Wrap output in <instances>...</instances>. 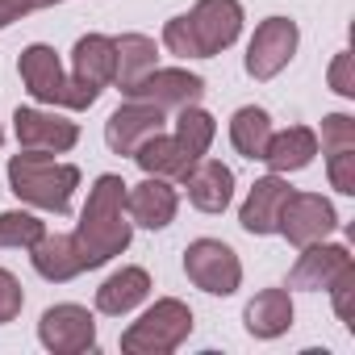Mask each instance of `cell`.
I'll return each mask as SVG.
<instances>
[{
    "instance_id": "cell-3",
    "label": "cell",
    "mask_w": 355,
    "mask_h": 355,
    "mask_svg": "<svg viewBox=\"0 0 355 355\" xmlns=\"http://www.w3.org/2000/svg\"><path fill=\"white\" fill-rule=\"evenodd\" d=\"M193 334V309L180 297H159L138 322L125 326L121 351L125 355H167Z\"/></svg>"
},
{
    "instance_id": "cell-34",
    "label": "cell",
    "mask_w": 355,
    "mask_h": 355,
    "mask_svg": "<svg viewBox=\"0 0 355 355\" xmlns=\"http://www.w3.org/2000/svg\"><path fill=\"white\" fill-rule=\"evenodd\" d=\"M13 21H17V13H13V9H9V5H0V30H9V26H13Z\"/></svg>"
},
{
    "instance_id": "cell-28",
    "label": "cell",
    "mask_w": 355,
    "mask_h": 355,
    "mask_svg": "<svg viewBox=\"0 0 355 355\" xmlns=\"http://www.w3.org/2000/svg\"><path fill=\"white\" fill-rule=\"evenodd\" d=\"M163 46L175 55V59H201V42H197V30H193V17L180 13V17H171L163 26Z\"/></svg>"
},
{
    "instance_id": "cell-16",
    "label": "cell",
    "mask_w": 355,
    "mask_h": 355,
    "mask_svg": "<svg viewBox=\"0 0 355 355\" xmlns=\"http://www.w3.org/2000/svg\"><path fill=\"white\" fill-rule=\"evenodd\" d=\"M343 268H351V251L343 243H326V239L322 243H309V247H301L297 263L288 268V288L322 293V288H330V280Z\"/></svg>"
},
{
    "instance_id": "cell-29",
    "label": "cell",
    "mask_w": 355,
    "mask_h": 355,
    "mask_svg": "<svg viewBox=\"0 0 355 355\" xmlns=\"http://www.w3.org/2000/svg\"><path fill=\"white\" fill-rule=\"evenodd\" d=\"M326 175H330V189L343 197H355V150H334L326 155Z\"/></svg>"
},
{
    "instance_id": "cell-32",
    "label": "cell",
    "mask_w": 355,
    "mask_h": 355,
    "mask_svg": "<svg viewBox=\"0 0 355 355\" xmlns=\"http://www.w3.org/2000/svg\"><path fill=\"white\" fill-rule=\"evenodd\" d=\"M326 80H330V92H338L343 101H351V96H355V76H351V51H338V55H334V63H330Z\"/></svg>"
},
{
    "instance_id": "cell-18",
    "label": "cell",
    "mask_w": 355,
    "mask_h": 355,
    "mask_svg": "<svg viewBox=\"0 0 355 355\" xmlns=\"http://www.w3.org/2000/svg\"><path fill=\"white\" fill-rule=\"evenodd\" d=\"M293 318H297V309H293L288 288H263L243 309V326L251 338H280L293 330Z\"/></svg>"
},
{
    "instance_id": "cell-9",
    "label": "cell",
    "mask_w": 355,
    "mask_h": 355,
    "mask_svg": "<svg viewBox=\"0 0 355 355\" xmlns=\"http://www.w3.org/2000/svg\"><path fill=\"white\" fill-rule=\"evenodd\" d=\"M13 134L21 150H46V155H67L80 142V125L71 117L55 109H34V105H17Z\"/></svg>"
},
{
    "instance_id": "cell-13",
    "label": "cell",
    "mask_w": 355,
    "mask_h": 355,
    "mask_svg": "<svg viewBox=\"0 0 355 355\" xmlns=\"http://www.w3.org/2000/svg\"><path fill=\"white\" fill-rule=\"evenodd\" d=\"M288 193H293V189H288L284 175H276V171L259 175V180L251 184V193H247V201H243V209H239V226H243L251 239H268V234H276V226H280V209H284Z\"/></svg>"
},
{
    "instance_id": "cell-31",
    "label": "cell",
    "mask_w": 355,
    "mask_h": 355,
    "mask_svg": "<svg viewBox=\"0 0 355 355\" xmlns=\"http://www.w3.org/2000/svg\"><path fill=\"white\" fill-rule=\"evenodd\" d=\"M21 305H26V288H21V280H17L9 268H0V326L17 322Z\"/></svg>"
},
{
    "instance_id": "cell-6",
    "label": "cell",
    "mask_w": 355,
    "mask_h": 355,
    "mask_svg": "<svg viewBox=\"0 0 355 355\" xmlns=\"http://www.w3.org/2000/svg\"><path fill=\"white\" fill-rule=\"evenodd\" d=\"M121 96H130V101H146V105H155V109H189V105H201V96H205V80L197 76V71H189V67H155V71H146L138 84H130Z\"/></svg>"
},
{
    "instance_id": "cell-21",
    "label": "cell",
    "mask_w": 355,
    "mask_h": 355,
    "mask_svg": "<svg viewBox=\"0 0 355 355\" xmlns=\"http://www.w3.org/2000/svg\"><path fill=\"white\" fill-rule=\"evenodd\" d=\"M138 167H142V175H159V180H184L189 175V167L197 163L180 142H175V134H150L134 155H130Z\"/></svg>"
},
{
    "instance_id": "cell-10",
    "label": "cell",
    "mask_w": 355,
    "mask_h": 355,
    "mask_svg": "<svg viewBox=\"0 0 355 355\" xmlns=\"http://www.w3.org/2000/svg\"><path fill=\"white\" fill-rule=\"evenodd\" d=\"M197 42H201V59H218L222 51H230L243 34V5L239 0H197L189 9Z\"/></svg>"
},
{
    "instance_id": "cell-24",
    "label": "cell",
    "mask_w": 355,
    "mask_h": 355,
    "mask_svg": "<svg viewBox=\"0 0 355 355\" xmlns=\"http://www.w3.org/2000/svg\"><path fill=\"white\" fill-rule=\"evenodd\" d=\"M268 138H272V117H268V109H259V105L234 109V117H230V142H234V150H239L243 159L255 163V159L263 155Z\"/></svg>"
},
{
    "instance_id": "cell-15",
    "label": "cell",
    "mask_w": 355,
    "mask_h": 355,
    "mask_svg": "<svg viewBox=\"0 0 355 355\" xmlns=\"http://www.w3.org/2000/svg\"><path fill=\"white\" fill-rule=\"evenodd\" d=\"M189 205L201 214H226L234 201V171L222 159H197L184 175Z\"/></svg>"
},
{
    "instance_id": "cell-17",
    "label": "cell",
    "mask_w": 355,
    "mask_h": 355,
    "mask_svg": "<svg viewBox=\"0 0 355 355\" xmlns=\"http://www.w3.org/2000/svg\"><path fill=\"white\" fill-rule=\"evenodd\" d=\"M150 297V272L146 268H117L113 276L101 280L96 288V313L105 318H125Z\"/></svg>"
},
{
    "instance_id": "cell-35",
    "label": "cell",
    "mask_w": 355,
    "mask_h": 355,
    "mask_svg": "<svg viewBox=\"0 0 355 355\" xmlns=\"http://www.w3.org/2000/svg\"><path fill=\"white\" fill-rule=\"evenodd\" d=\"M0 142H5V125H0Z\"/></svg>"
},
{
    "instance_id": "cell-8",
    "label": "cell",
    "mask_w": 355,
    "mask_h": 355,
    "mask_svg": "<svg viewBox=\"0 0 355 355\" xmlns=\"http://www.w3.org/2000/svg\"><path fill=\"white\" fill-rule=\"evenodd\" d=\"M38 343L51 351V355H80V351H92L96 347V318L76 305V301H63V305H51L42 318H38Z\"/></svg>"
},
{
    "instance_id": "cell-26",
    "label": "cell",
    "mask_w": 355,
    "mask_h": 355,
    "mask_svg": "<svg viewBox=\"0 0 355 355\" xmlns=\"http://www.w3.org/2000/svg\"><path fill=\"white\" fill-rule=\"evenodd\" d=\"M46 234V222L34 218L30 209H9V214H0V247H34L38 239Z\"/></svg>"
},
{
    "instance_id": "cell-20",
    "label": "cell",
    "mask_w": 355,
    "mask_h": 355,
    "mask_svg": "<svg viewBox=\"0 0 355 355\" xmlns=\"http://www.w3.org/2000/svg\"><path fill=\"white\" fill-rule=\"evenodd\" d=\"M313 155H318V134L309 125H288V130H272L259 159L276 175H288V171H305L313 163Z\"/></svg>"
},
{
    "instance_id": "cell-25",
    "label": "cell",
    "mask_w": 355,
    "mask_h": 355,
    "mask_svg": "<svg viewBox=\"0 0 355 355\" xmlns=\"http://www.w3.org/2000/svg\"><path fill=\"white\" fill-rule=\"evenodd\" d=\"M214 138H218V121H214V113H205L201 105L180 109V117H175V142H180L193 159H205L209 146H214Z\"/></svg>"
},
{
    "instance_id": "cell-27",
    "label": "cell",
    "mask_w": 355,
    "mask_h": 355,
    "mask_svg": "<svg viewBox=\"0 0 355 355\" xmlns=\"http://www.w3.org/2000/svg\"><path fill=\"white\" fill-rule=\"evenodd\" d=\"M318 134V150L334 155V150H355V117L351 113H326Z\"/></svg>"
},
{
    "instance_id": "cell-33",
    "label": "cell",
    "mask_w": 355,
    "mask_h": 355,
    "mask_svg": "<svg viewBox=\"0 0 355 355\" xmlns=\"http://www.w3.org/2000/svg\"><path fill=\"white\" fill-rule=\"evenodd\" d=\"M0 5H9L17 17H26V13H42V9H51V5H59V0H0Z\"/></svg>"
},
{
    "instance_id": "cell-12",
    "label": "cell",
    "mask_w": 355,
    "mask_h": 355,
    "mask_svg": "<svg viewBox=\"0 0 355 355\" xmlns=\"http://www.w3.org/2000/svg\"><path fill=\"white\" fill-rule=\"evenodd\" d=\"M159 130H163V109L125 96V105H117V109L109 113V121H105V146H109L113 155H134V150H138L150 134H159Z\"/></svg>"
},
{
    "instance_id": "cell-7",
    "label": "cell",
    "mask_w": 355,
    "mask_h": 355,
    "mask_svg": "<svg viewBox=\"0 0 355 355\" xmlns=\"http://www.w3.org/2000/svg\"><path fill=\"white\" fill-rule=\"evenodd\" d=\"M338 230V214L322 193H288L284 209H280V226L276 234H284L297 251L309 243H322Z\"/></svg>"
},
{
    "instance_id": "cell-1",
    "label": "cell",
    "mask_w": 355,
    "mask_h": 355,
    "mask_svg": "<svg viewBox=\"0 0 355 355\" xmlns=\"http://www.w3.org/2000/svg\"><path fill=\"white\" fill-rule=\"evenodd\" d=\"M130 239H134V222L125 214V180L105 171L92 180L88 201H84L80 222H76V247L84 255V272L117 259L130 247Z\"/></svg>"
},
{
    "instance_id": "cell-22",
    "label": "cell",
    "mask_w": 355,
    "mask_h": 355,
    "mask_svg": "<svg viewBox=\"0 0 355 355\" xmlns=\"http://www.w3.org/2000/svg\"><path fill=\"white\" fill-rule=\"evenodd\" d=\"M71 76L109 88L113 76H117V51H113V38H109V34H84V38L71 46Z\"/></svg>"
},
{
    "instance_id": "cell-11",
    "label": "cell",
    "mask_w": 355,
    "mask_h": 355,
    "mask_svg": "<svg viewBox=\"0 0 355 355\" xmlns=\"http://www.w3.org/2000/svg\"><path fill=\"white\" fill-rule=\"evenodd\" d=\"M175 209H180V197H175L171 180L142 175L138 184H125V214H130L134 226H142V230H167L175 222Z\"/></svg>"
},
{
    "instance_id": "cell-4",
    "label": "cell",
    "mask_w": 355,
    "mask_h": 355,
    "mask_svg": "<svg viewBox=\"0 0 355 355\" xmlns=\"http://www.w3.org/2000/svg\"><path fill=\"white\" fill-rule=\"evenodd\" d=\"M184 276L209 297H234L243 284V259L222 239H193L184 247Z\"/></svg>"
},
{
    "instance_id": "cell-30",
    "label": "cell",
    "mask_w": 355,
    "mask_h": 355,
    "mask_svg": "<svg viewBox=\"0 0 355 355\" xmlns=\"http://www.w3.org/2000/svg\"><path fill=\"white\" fill-rule=\"evenodd\" d=\"M330 305H334V313H338V322H347L351 326V318H355V309H351V301H355V263L351 268H343L334 280H330Z\"/></svg>"
},
{
    "instance_id": "cell-14",
    "label": "cell",
    "mask_w": 355,
    "mask_h": 355,
    "mask_svg": "<svg viewBox=\"0 0 355 355\" xmlns=\"http://www.w3.org/2000/svg\"><path fill=\"white\" fill-rule=\"evenodd\" d=\"M17 76H21L26 92H30L38 105H51V109H59V105H63L67 71H63V63H59L55 46H46V42H30V46L21 51V59H17Z\"/></svg>"
},
{
    "instance_id": "cell-19",
    "label": "cell",
    "mask_w": 355,
    "mask_h": 355,
    "mask_svg": "<svg viewBox=\"0 0 355 355\" xmlns=\"http://www.w3.org/2000/svg\"><path fill=\"white\" fill-rule=\"evenodd\" d=\"M30 263L51 284H67V280H76L84 272V255L76 247V234H42L30 247Z\"/></svg>"
},
{
    "instance_id": "cell-23",
    "label": "cell",
    "mask_w": 355,
    "mask_h": 355,
    "mask_svg": "<svg viewBox=\"0 0 355 355\" xmlns=\"http://www.w3.org/2000/svg\"><path fill=\"white\" fill-rule=\"evenodd\" d=\"M113 51H117V76H113V84L121 92L130 84H138L146 71L159 67V46L146 34H121V38H113Z\"/></svg>"
},
{
    "instance_id": "cell-5",
    "label": "cell",
    "mask_w": 355,
    "mask_h": 355,
    "mask_svg": "<svg viewBox=\"0 0 355 355\" xmlns=\"http://www.w3.org/2000/svg\"><path fill=\"white\" fill-rule=\"evenodd\" d=\"M297 42H301V30H297L293 17H263V21L255 26L251 42H247V59H243L247 76L259 80V84L276 80V76L293 63Z\"/></svg>"
},
{
    "instance_id": "cell-2",
    "label": "cell",
    "mask_w": 355,
    "mask_h": 355,
    "mask_svg": "<svg viewBox=\"0 0 355 355\" xmlns=\"http://www.w3.org/2000/svg\"><path fill=\"white\" fill-rule=\"evenodd\" d=\"M9 189L17 193V201L63 218L71 214V197L80 189V167L59 163L46 150H17L9 159Z\"/></svg>"
}]
</instances>
